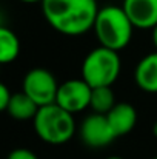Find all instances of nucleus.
Masks as SVG:
<instances>
[{"mask_svg": "<svg viewBox=\"0 0 157 159\" xmlns=\"http://www.w3.org/2000/svg\"><path fill=\"white\" fill-rule=\"evenodd\" d=\"M122 8L137 30L157 26V0H123Z\"/></svg>", "mask_w": 157, "mask_h": 159, "instance_id": "nucleus-8", "label": "nucleus"}, {"mask_svg": "<svg viewBox=\"0 0 157 159\" xmlns=\"http://www.w3.org/2000/svg\"><path fill=\"white\" fill-rule=\"evenodd\" d=\"M79 134L82 142L91 148L106 147L117 138L106 119V114L99 113H93L82 120L79 127Z\"/></svg>", "mask_w": 157, "mask_h": 159, "instance_id": "nucleus-7", "label": "nucleus"}, {"mask_svg": "<svg viewBox=\"0 0 157 159\" xmlns=\"http://www.w3.org/2000/svg\"><path fill=\"white\" fill-rule=\"evenodd\" d=\"M91 93L93 88L82 77L69 79L59 85L55 104L71 114L80 113L91 105Z\"/></svg>", "mask_w": 157, "mask_h": 159, "instance_id": "nucleus-6", "label": "nucleus"}, {"mask_svg": "<svg viewBox=\"0 0 157 159\" xmlns=\"http://www.w3.org/2000/svg\"><path fill=\"white\" fill-rule=\"evenodd\" d=\"M11 98H12V93L9 91V88L5 84H2L0 85V110L6 111V108L11 102Z\"/></svg>", "mask_w": 157, "mask_h": 159, "instance_id": "nucleus-15", "label": "nucleus"}, {"mask_svg": "<svg viewBox=\"0 0 157 159\" xmlns=\"http://www.w3.org/2000/svg\"><path fill=\"white\" fill-rule=\"evenodd\" d=\"M39 111V105L29 98L26 96L23 91L22 93H14L11 98V102L6 108V113L17 119V120H29L34 119L36 114Z\"/></svg>", "mask_w": 157, "mask_h": 159, "instance_id": "nucleus-11", "label": "nucleus"}, {"mask_svg": "<svg viewBox=\"0 0 157 159\" xmlns=\"http://www.w3.org/2000/svg\"><path fill=\"white\" fill-rule=\"evenodd\" d=\"M106 119L117 138L131 133L137 124V110L128 102L116 104L114 108L106 114Z\"/></svg>", "mask_w": 157, "mask_h": 159, "instance_id": "nucleus-9", "label": "nucleus"}, {"mask_svg": "<svg viewBox=\"0 0 157 159\" xmlns=\"http://www.w3.org/2000/svg\"><path fill=\"white\" fill-rule=\"evenodd\" d=\"M153 159H157V156H156V158H153Z\"/></svg>", "mask_w": 157, "mask_h": 159, "instance_id": "nucleus-20", "label": "nucleus"}, {"mask_svg": "<svg viewBox=\"0 0 157 159\" xmlns=\"http://www.w3.org/2000/svg\"><path fill=\"white\" fill-rule=\"evenodd\" d=\"M20 53V40L17 34L6 28H0V62L2 63H11L17 59Z\"/></svg>", "mask_w": 157, "mask_h": 159, "instance_id": "nucleus-12", "label": "nucleus"}, {"mask_svg": "<svg viewBox=\"0 0 157 159\" xmlns=\"http://www.w3.org/2000/svg\"><path fill=\"white\" fill-rule=\"evenodd\" d=\"M33 124L36 134L51 145L66 144L76 133L74 114L68 113L57 104L40 107Z\"/></svg>", "mask_w": 157, "mask_h": 159, "instance_id": "nucleus-3", "label": "nucleus"}, {"mask_svg": "<svg viewBox=\"0 0 157 159\" xmlns=\"http://www.w3.org/2000/svg\"><path fill=\"white\" fill-rule=\"evenodd\" d=\"M153 134H154V138H157V120L154 122V125H153Z\"/></svg>", "mask_w": 157, "mask_h": 159, "instance_id": "nucleus-18", "label": "nucleus"}, {"mask_svg": "<svg viewBox=\"0 0 157 159\" xmlns=\"http://www.w3.org/2000/svg\"><path fill=\"white\" fill-rule=\"evenodd\" d=\"M137 87L150 94H157V51L142 57L134 70Z\"/></svg>", "mask_w": 157, "mask_h": 159, "instance_id": "nucleus-10", "label": "nucleus"}, {"mask_svg": "<svg viewBox=\"0 0 157 159\" xmlns=\"http://www.w3.org/2000/svg\"><path fill=\"white\" fill-rule=\"evenodd\" d=\"M19 2H23V3H37V2H40L42 3V0H19Z\"/></svg>", "mask_w": 157, "mask_h": 159, "instance_id": "nucleus-17", "label": "nucleus"}, {"mask_svg": "<svg viewBox=\"0 0 157 159\" xmlns=\"http://www.w3.org/2000/svg\"><path fill=\"white\" fill-rule=\"evenodd\" d=\"M153 43H154V48L157 51V26L153 28Z\"/></svg>", "mask_w": 157, "mask_h": 159, "instance_id": "nucleus-16", "label": "nucleus"}, {"mask_svg": "<svg viewBox=\"0 0 157 159\" xmlns=\"http://www.w3.org/2000/svg\"><path fill=\"white\" fill-rule=\"evenodd\" d=\"M116 105V96L111 87H99L93 88L91 93V105L89 108L94 113L99 114H108Z\"/></svg>", "mask_w": 157, "mask_h": 159, "instance_id": "nucleus-13", "label": "nucleus"}, {"mask_svg": "<svg viewBox=\"0 0 157 159\" xmlns=\"http://www.w3.org/2000/svg\"><path fill=\"white\" fill-rule=\"evenodd\" d=\"M93 31L96 33L100 47L119 53L131 42L134 25L122 6L109 5L99 9Z\"/></svg>", "mask_w": 157, "mask_h": 159, "instance_id": "nucleus-2", "label": "nucleus"}, {"mask_svg": "<svg viewBox=\"0 0 157 159\" xmlns=\"http://www.w3.org/2000/svg\"><path fill=\"white\" fill-rule=\"evenodd\" d=\"M106 159H123V158H120V156H109V158H106Z\"/></svg>", "mask_w": 157, "mask_h": 159, "instance_id": "nucleus-19", "label": "nucleus"}, {"mask_svg": "<svg viewBox=\"0 0 157 159\" xmlns=\"http://www.w3.org/2000/svg\"><path fill=\"white\" fill-rule=\"evenodd\" d=\"M6 159H39L34 152H31L29 148H15L12 150Z\"/></svg>", "mask_w": 157, "mask_h": 159, "instance_id": "nucleus-14", "label": "nucleus"}, {"mask_svg": "<svg viewBox=\"0 0 157 159\" xmlns=\"http://www.w3.org/2000/svg\"><path fill=\"white\" fill-rule=\"evenodd\" d=\"M122 68V60L117 51L97 47L86 54L82 62V79L91 87H112Z\"/></svg>", "mask_w": 157, "mask_h": 159, "instance_id": "nucleus-4", "label": "nucleus"}, {"mask_svg": "<svg viewBox=\"0 0 157 159\" xmlns=\"http://www.w3.org/2000/svg\"><path fill=\"white\" fill-rule=\"evenodd\" d=\"M42 12L55 31L82 36L94 28L99 6L96 0H42Z\"/></svg>", "mask_w": 157, "mask_h": 159, "instance_id": "nucleus-1", "label": "nucleus"}, {"mask_svg": "<svg viewBox=\"0 0 157 159\" xmlns=\"http://www.w3.org/2000/svg\"><path fill=\"white\" fill-rule=\"evenodd\" d=\"M22 88L23 93L29 96L40 108L55 104L59 84L51 71L45 68H33L25 74Z\"/></svg>", "mask_w": 157, "mask_h": 159, "instance_id": "nucleus-5", "label": "nucleus"}]
</instances>
